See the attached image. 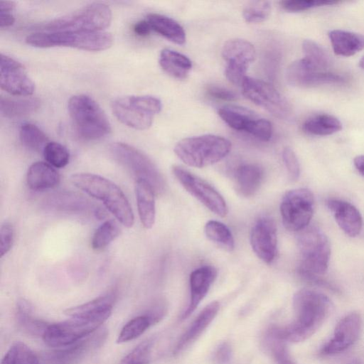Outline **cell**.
<instances>
[{
	"label": "cell",
	"instance_id": "cell-1",
	"mask_svg": "<svg viewBox=\"0 0 364 364\" xmlns=\"http://www.w3.org/2000/svg\"><path fill=\"white\" fill-rule=\"evenodd\" d=\"M295 320L284 326L270 328L268 336L289 342H301L314 334L328 317L332 304L319 291L302 289L293 297Z\"/></svg>",
	"mask_w": 364,
	"mask_h": 364
},
{
	"label": "cell",
	"instance_id": "cell-2",
	"mask_svg": "<svg viewBox=\"0 0 364 364\" xmlns=\"http://www.w3.org/2000/svg\"><path fill=\"white\" fill-rule=\"evenodd\" d=\"M70 181L77 188L102 201L124 226H133L134 216L132 207L122 191L112 181L93 173H79L72 175Z\"/></svg>",
	"mask_w": 364,
	"mask_h": 364
},
{
	"label": "cell",
	"instance_id": "cell-3",
	"mask_svg": "<svg viewBox=\"0 0 364 364\" xmlns=\"http://www.w3.org/2000/svg\"><path fill=\"white\" fill-rule=\"evenodd\" d=\"M68 109L74 128L82 139L97 140L111 132L107 115L91 97L82 94L73 95L68 101Z\"/></svg>",
	"mask_w": 364,
	"mask_h": 364
},
{
	"label": "cell",
	"instance_id": "cell-4",
	"mask_svg": "<svg viewBox=\"0 0 364 364\" xmlns=\"http://www.w3.org/2000/svg\"><path fill=\"white\" fill-rule=\"evenodd\" d=\"M230 141L220 136L204 134L179 141L174 147L176 156L189 166L203 168L224 159L230 151Z\"/></svg>",
	"mask_w": 364,
	"mask_h": 364
},
{
	"label": "cell",
	"instance_id": "cell-5",
	"mask_svg": "<svg viewBox=\"0 0 364 364\" xmlns=\"http://www.w3.org/2000/svg\"><path fill=\"white\" fill-rule=\"evenodd\" d=\"M112 311L107 310L90 315L70 316L68 320L49 324L42 338L50 347L70 346L97 331L109 318Z\"/></svg>",
	"mask_w": 364,
	"mask_h": 364
},
{
	"label": "cell",
	"instance_id": "cell-6",
	"mask_svg": "<svg viewBox=\"0 0 364 364\" xmlns=\"http://www.w3.org/2000/svg\"><path fill=\"white\" fill-rule=\"evenodd\" d=\"M112 10L104 3H92L70 14L55 18L41 26L36 29L44 32L102 31L112 21Z\"/></svg>",
	"mask_w": 364,
	"mask_h": 364
},
{
	"label": "cell",
	"instance_id": "cell-7",
	"mask_svg": "<svg viewBox=\"0 0 364 364\" xmlns=\"http://www.w3.org/2000/svg\"><path fill=\"white\" fill-rule=\"evenodd\" d=\"M26 42L37 48L63 46L89 51H100L111 47L113 37L111 33L104 31L38 32L28 36Z\"/></svg>",
	"mask_w": 364,
	"mask_h": 364
},
{
	"label": "cell",
	"instance_id": "cell-8",
	"mask_svg": "<svg viewBox=\"0 0 364 364\" xmlns=\"http://www.w3.org/2000/svg\"><path fill=\"white\" fill-rule=\"evenodd\" d=\"M297 242L301 254L299 275L323 274L328 269L331 256V245L325 233L316 226L308 225L299 232Z\"/></svg>",
	"mask_w": 364,
	"mask_h": 364
},
{
	"label": "cell",
	"instance_id": "cell-9",
	"mask_svg": "<svg viewBox=\"0 0 364 364\" xmlns=\"http://www.w3.org/2000/svg\"><path fill=\"white\" fill-rule=\"evenodd\" d=\"M114 159L129 171L136 180L148 183L155 194L166 190V182L154 162L144 153L127 144L117 142L110 146Z\"/></svg>",
	"mask_w": 364,
	"mask_h": 364
},
{
	"label": "cell",
	"instance_id": "cell-10",
	"mask_svg": "<svg viewBox=\"0 0 364 364\" xmlns=\"http://www.w3.org/2000/svg\"><path fill=\"white\" fill-rule=\"evenodd\" d=\"M112 109L122 124L144 130L151 126L154 116L160 112L161 102L151 95H130L113 101Z\"/></svg>",
	"mask_w": 364,
	"mask_h": 364
},
{
	"label": "cell",
	"instance_id": "cell-11",
	"mask_svg": "<svg viewBox=\"0 0 364 364\" xmlns=\"http://www.w3.org/2000/svg\"><path fill=\"white\" fill-rule=\"evenodd\" d=\"M314 198L312 192L304 188L287 191L280 205L282 223L286 229L299 232L306 228L313 216Z\"/></svg>",
	"mask_w": 364,
	"mask_h": 364
},
{
	"label": "cell",
	"instance_id": "cell-12",
	"mask_svg": "<svg viewBox=\"0 0 364 364\" xmlns=\"http://www.w3.org/2000/svg\"><path fill=\"white\" fill-rule=\"evenodd\" d=\"M172 172L181 186L210 211L220 217L228 214L225 199L210 184L178 166H173Z\"/></svg>",
	"mask_w": 364,
	"mask_h": 364
},
{
	"label": "cell",
	"instance_id": "cell-13",
	"mask_svg": "<svg viewBox=\"0 0 364 364\" xmlns=\"http://www.w3.org/2000/svg\"><path fill=\"white\" fill-rule=\"evenodd\" d=\"M243 95L274 116L287 118L290 114L287 101L269 82L246 76L242 82Z\"/></svg>",
	"mask_w": 364,
	"mask_h": 364
},
{
	"label": "cell",
	"instance_id": "cell-14",
	"mask_svg": "<svg viewBox=\"0 0 364 364\" xmlns=\"http://www.w3.org/2000/svg\"><path fill=\"white\" fill-rule=\"evenodd\" d=\"M222 56L227 63L225 74L234 85H241L250 64L256 57L253 45L247 41L235 38L225 42Z\"/></svg>",
	"mask_w": 364,
	"mask_h": 364
},
{
	"label": "cell",
	"instance_id": "cell-15",
	"mask_svg": "<svg viewBox=\"0 0 364 364\" xmlns=\"http://www.w3.org/2000/svg\"><path fill=\"white\" fill-rule=\"evenodd\" d=\"M286 78L290 85L298 87L345 82L342 76L320 69L306 58L295 60L289 65L286 72Z\"/></svg>",
	"mask_w": 364,
	"mask_h": 364
},
{
	"label": "cell",
	"instance_id": "cell-16",
	"mask_svg": "<svg viewBox=\"0 0 364 364\" xmlns=\"http://www.w3.org/2000/svg\"><path fill=\"white\" fill-rule=\"evenodd\" d=\"M363 326V317L359 313L346 315L338 322L332 338L321 347L319 355L328 356L346 350L356 343Z\"/></svg>",
	"mask_w": 364,
	"mask_h": 364
},
{
	"label": "cell",
	"instance_id": "cell-17",
	"mask_svg": "<svg viewBox=\"0 0 364 364\" xmlns=\"http://www.w3.org/2000/svg\"><path fill=\"white\" fill-rule=\"evenodd\" d=\"M0 85L2 90L15 96H30L35 90V84L23 65L2 53L0 60Z\"/></svg>",
	"mask_w": 364,
	"mask_h": 364
},
{
	"label": "cell",
	"instance_id": "cell-18",
	"mask_svg": "<svg viewBox=\"0 0 364 364\" xmlns=\"http://www.w3.org/2000/svg\"><path fill=\"white\" fill-rule=\"evenodd\" d=\"M250 244L255 255L264 262L269 264L275 258L277 250V226L272 218L262 217L253 225Z\"/></svg>",
	"mask_w": 364,
	"mask_h": 364
},
{
	"label": "cell",
	"instance_id": "cell-19",
	"mask_svg": "<svg viewBox=\"0 0 364 364\" xmlns=\"http://www.w3.org/2000/svg\"><path fill=\"white\" fill-rule=\"evenodd\" d=\"M99 330V329H98ZM97 330L87 337L64 348L49 352L46 355L51 364H75L91 351L102 346L107 338L105 329Z\"/></svg>",
	"mask_w": 364,
	"mask_h": 364
},
{
	"label": "cell",
	"instance_id": "cell-20",
	"mask_svg": "<svg viewBox=\"0 0 364 364\" xmlns=\"http://www.w3.org/2000/svg\"><path fill=\"white\" fill-rule=\"evenodd\" d=\"M217 277L216 269L210 265L193 270L190 275L191 299L182 319L189 316L206 296Z\"/></svg>",
	"mask_w": 364,
	"mask_h": 364
},
{
	"label": "cell",
	"instance_id": "cell-21",
	"mask_svg": "<svg viewBox=\"0 0 364 364\" xmlns=\"http://www.w3.org/2000/svg\"><path fill=\"white\" fill-rule=\"evenodd\" d=\"M327 206L338 225L349 237H356L363 228V219L359 210L351 203L338 199H331Z\"/></svg>",
	"mask_w": 364,
	"mask_h": 364
},
{
	"label": "cell",
	"instance_id": "cell-22",
	"mask_svg": "<svg viewBox=\"0 0 364 364\" xmlns=\"http://www.w3.org/2000/svg\"><path fill=\"white\" fill-rule=\"evenodd\" d=\"M263 178L264 171L259 165L255 164H241L234 171L235 189L242 197H251L258 191Z\"/></svg>",
	"mask_w": 364,
	"mask_h": 364
},
{
	"label": "cell",
	"instance_id": "cell-23",
	"mask_svg": "<svg viewBox=\"0 0 364 364\" xmlns=\"http://www.w3.org/2000/svg\"><path fill=\"white\" fill-rule=\"evenodd\" d=\"M219 307L217 301H213L203 309L181 336L173 350V354H178L202 333L217 315Z\"/></svg>",
	"mask_w": 364,
	"mask_h": 364
},
{
	"label": "cell",
	"instance_id": "cell-24",
	"mask_svg": "<svg viewBox=\"0 0 364 364\" xmlns=\"http://www.w3.org/2000/svg\"><path fill=\"white\" fill-rule=\"evenodd\" d=\"M28 187L33 191H43L57 186L60 175L47 162L37 161L30 166L26 174Z\"/></svg>",
	"mask_w": 364,
	"mask_h": 364
},
{
	"label": "cell",
	"instance_id": "cell-25",
	"mask_svg": "<svg viewBox=\"0 0 364 364\" xmlns=\"http://www.w3.org/2000/svg\"><path fill=\"white\" fill-rule=\"evenodd\" d=\"M135 193L140 220L145 228L150 229L156 218L155 193L151 186L142 180L136 181Z\"/></svg>",
	"mask_w": 364,
	"mask_h": 364
},
{
	"label": "cell",
	"instance_id": "cell-26",
	"mask_svg": "<svg viewBox=\"0 0 364 364\" xmlns=\"http://www.w3.org/2000/svg\"><path fill=\"white\" fill-rule=\"evenodd\" d=\"M328 37L335 54L348 57L364 48V35L335 29L329 31Z\"/></svg>",
	"mask_w": 364,
	"mask_h": 364
},
{
	"label": "cell",
	"instance_id": "cell-27",
	"mask_svg": "<svg viewBox=\"0 0 364 364\" xmlns=\"http://www.w3.org/2000/svg\"><path fill=\"white\" fill-rule=\"evenodd\" d=\"M218 114L233 129L243 131L249 134L256 120L259 117L249 109L235 105H228L220 108Z\"/></svg>",
	"mask_w": 364,
	"mask_h": 364
},
{
	"label": "cell",
	"instance_id": "cell-28",
	"mask_svg": "<svg viewBox=\"0 0 364 364\" xmlns=\"http://www.w3.org/2000/svg\"><path fill=\"white\" fill-rule=\"evenodd\" d=\"M146 20L152 30L171 42L183 45L186 42V33L175 20L159 14H149Z\"/></svg>",
	"mask_w": 364,
	"mask_h": 364
},
{
	"label": "cell",
	"instance_id": "cell-29",
	"mask_svg": "<svg viewBox=\"0 0 364 364\" xmlns=\"http://www.w3.org/2000/svg\"><path fill=\"white\" fill-rule=\"evenodd\" d=\"M159 62L166 73L176 79L186 78L192 68V63L188 57L168 48L161 51Z\"/></svg>",
	"mask_w": 364,
	"mask_h": 364
},
{
	"label": "cell",
	"instance_id": "cell-30",
	"mask_svg": "<svg viewBox=\"0 0 364 364\" xmlns=\"http://www.w3.org/2000/svg\"><path fill=\"white\" fill-rule=\"evenodd\" d=\"M16 318L19 326L31 336H43L49 324L33 316L31 304L24 299L16 303Z\"/></svg>",
	"mask_w": 364,
	"mask_h": 364
},
{
	"label": "cell",
	"instance_id": "cell-31",
	"mask_svg": "<svg viewBox=\"0 0 364 364\" xmlns=\"http://www.w3.org/2000/svg\"><path fill=\"white\" fill-rule=\"evenodd\" d=\"M40 107V100L36 98H11L1 97L0 112L7 118L19 117L35 112Z\"/></svg>",
	"mask_w": 364,
	"mask_h": 364
},
{
	"label": "cell",
	"instance_id": "cell-32",
	"mask_svg": "<svg viewBox=\"0 0 364 364\" xmlns=\"http://www.w3.org/2000/svg\"><path fill=\"white\" fill-rule=\"evenodd\" d=\"M305 132L316 136H327L342 129L341 121L328 114H320L306 119L303 124Z\"/></svg>",
	"mask_w": 364,
	"mask_h": 364
},
{
	"label": "cell",
	"instance_id": "cell-33",
	"mask_svg": "<svg viewBox=\"0 0 364 364\" xmlns=\"http://www.w3.org/2000/svg\"><path fill=\"white\" fill-rule=\"evenodd\" d=\"M116 298L115 291H109L88 302L68 309L65 313L70 316H76L112 310Z\"/></svg>",
	"mask_w": 364,
	"mask_h": 364
},
{
	"label": "cell",
	"instance_id": "cell-34",
	"mask_svg": "<svg viewBox=\"0 0 364 364\" xmlns=\"http://www.w3.org/2000/svg\"><path fill=\"white\" fill-rule=\"evenodd\" d=\"M206 237L227 251H232L235 247V241L230 229L223 223L209 220L204 227Z\"/></svg>",
	"mask_w": 364,
	"mask_h": 364
},
{
	"label": "cell",
	"instance_id": "cell-35",
	"mask_svg": "<svg viewBox=\"0 0 364 364\" xmlns=\"http://www.w3.org/2000/svg\"><path fill=\"white\" fill-rule=\"evenodd\" d=\"M19 138L22 144L33 151H43L49 142L46 134L31 123H25L21 126Z\"/></svg>",
	"mask_w": 364,
	"mask_h": 364
},
{
	"label": "cell",
	"instance_id": "cell-36",
	"mask_svg": "<svg viewBox=\"0 0 364 364\" xmlns=\"http://www.w3.org/2000/svg\"><path fill=\"white\" fill-rule=\"evenodd\" d=\"M1 364H40L38 355L25 343L11 345L3 357Z\"/></svg>",
	"mask_w": 364,
	"mask_h": 364
},
{
	"label": "cell",
	"instance_id": "cell-37",
	"mask_svg": "<svg viewBox=\"0 0 364 364\" xmlns=\"http://www.w3.org/2000/svg\"><path fill=\"white\" fill-rule=\"evenodd\" d=\"M119 230L115 220H106L95 230L91 241L92 247L96 250L104 249L119 235Z\"/></svg>",
	"mask_w": 364,
	"mask_h": 364
},
{
	"label": "cell",
	"instance_id": "cell-38",
	"mask_svg": "<svg viewBox=\"0 0 364 364\" xmlns=\"http://www.w3.org/2000/svg\"><path fill=\"white\" fill-rule=\"evenodd\" d=\"M151 326L144 314L136 316L129 321L122 328L117 339L118 343L134 340L143 334Z\"/></svg>",
	"mask_w": 364,
	"mask_h": 364
},
{
	"label": "cell",
	"instance_id": "cell-39",
	"mask_svg": "<svg viewBox=\"0 0 364 364\" xmlns=\"http://www.w3.org/2000/svg\"><path fill=\"white\" fill-rule=\"evenodd\" d=\"M43 156L48 164L54 168H63L70 160V153L63 144L49 141L43 151Z\"/></svg>",
	"mask_w": 364,
	"mask_h": 364
},
{
	"label": "cell",
	"instance_id": "cell-40",
	"mask_svg": "<svg viewBox=\"0 0 364 364\" xmlns=\"http://www.w3.org/2000/svg\"><path fill=\"white\" fill-rule=\"evenodd\" d=\"M304 58L322 70H326L331 63L327 52L314 41L306 39L302 43Z\"/></svg>",
	"mask_w": 364,
	"mask_h": 364
},
{
	"label": "cell",
	"instance_id": "cell-41",
	"mask_svg": "<svg viewBox=\"0 0 364 364\" xmlns=\"http://www.w3.org/2000/svg\"><path fill=\"white\" fill-rule=\"evenodd\" d=\"M271 11V3L256 1L249 3L243 9L242 16L248 23H259L267 18Z\"/></svg>",
	"mask_w": 364,
	"mask_h": 364
},
{
	"label": "cell",
	"instance_id": "cell-42",
	"mask_svg": "<svg viewBox=\"0 0 364 364\" xmlns=\"http://www.w3.org/2000/svg\"><path fill=\"white\" fill-rule=\"evenodd\" d=\"M154 341L148 339L137 345L124 356L119 364H148L151 358Z\"/></svg>",
	"mask_w": 364,
	"mask_h": 364
},
{
	"label": "cell",
	"instance_id": "cell-43",
	"mask_svg": "<svg viewBox=\"0 0 364 364\" xmlns=\"http://www.w3.org/2000/svg\"><path fill=\"white\" fill-rule=\"evenodd\" d=\"M338 2L330 0H289L282 1L281 5L286 11L298 12L321 6L333 5Z\"/></svg>",
	"mask_w": 364,
	"mask_h": 364
},
{
	"label": "cell",
	"instance_id": "cell-44",
	"mask_svg": "<svg viewBox=\"0 0 364 364\" xmlns=\"http://www.w3.org/2000/svg\"><path fill=\"white\" fill-rule=\"evenodd\" d=\"M268 337L271 352L277 364H296L290 356L284 341Z\"/></svg>",
	"mask_w": 364,
	"mask_h": 364
},
{
	"label": "cell",
	"instance_id": "cell-45",
	"mask_svg": "<svg viewBox=\"0 0 364 364\" xmlns=\"http://www.w3.org/2000/svg\"><path fill=\"white\" fill-rule=\"evenodd\" d=\"M282 159L289 178L293 181L297 180L300 175V166L294 151L289 147L284 148Z\"/></svg>",
	"mask_w": 364,
	"mask_h": 364
},
{
	"label": "cell",
	"instance_id": "cell-46",
	"mask_svg": "<svg viewBox=\"0 0 364 364\" xmlns=\"http://www.w3.org/2000/svg\"><path fill=\"white\" fill-rule=\"evenodd\" d=\"M77 196L59 195L54 196L52 200L49 201L53 204L55 208L60 209H75L81 208L84 206L85 200H82Z\"/></svg>",
	"mask_w": 364,
	"mask_h": 364
},
{
	"label": "cell",
	"instance_id": "cell-47",
	"mask_svg": "<svg viewBox=\"0 0 364 364\" xmlns=\"http://www.w3.org/2000/svg\"><path fill=\"white\" fill-rule=\"evenodd\" d=\"M0 236V257H3L9 252L14 240V229L10 223L6 222L1 225Z\"/></svg>",
	"mask_w": 364,
	"mask_h": 364
},
{
	"label": "cell",
	"instance_id": "cell-48",
	"mask_svg": "<svg viewBox=\"0 0 364 364\" xmlns=\"http://www.w3.org/2000/svg\"><path fill=\"white\" fill-rule=\"evenodd\" d=\"M207 92L211 97L225 101H233L237 97L232 90L217 85L209 86Z\"/></svg>",
	"mask_w": 364,
	"mask_h": 364
},
{
	"label": "cell",
	"instance_id": "cell-49",
	"mask_svg": "<svg viewBox=\"0 0 364 364\" xmlns=\"http://www.w3.org/2000/svg\"><path fill=\"white\" fill-rule=\"evenodd\" d=\"M166 314V306L163 302H156L144 314L149 319L151 324L158 323Z\"/></svg>",
	"mask_w": 364,
	"mask_h": 364
},
{
	"label": "cell",
	"instance_id": "cell-50",
	"mask_svg": "<svg viewBox=\"0 0 364 364\" xmlns=\"http://www.w3.org/2000/svg\"><path fill=\"white\" fill-rule=\"evenodd\" d=\"M215 360L218 364H230L232 358V349L228 343H222L215 353Z\"/></svg>",
	"mask_w": 364,
	"mask_h": 364
},
{
	"label": "cell",
	"instance_id": "cell-51",
	"mask_svg": "<svg viewBox=\"0 0 364 364\" xmlns=\"http://www.w3.org/2000/svg\"><path fill=\"white\" fill-rule=\"evenodd\" d=\"M134 32L139 36L149 35L152 30L147 20H143L136 23L133 27Z\"/></svg>",
	"mask_w": 364,
	"mask_h": 364
},
{
	"label": "cell",
	"instance_id": "cell-52",
	"mask_svg": "<svg viewBox=\"0 0 364 364\" xmlns=\"http://www.w3.org/2000/svg\"><path fill=\"white\" fill-rule=\"evenodd\" d=\"M15 18L11 11H0V28H7L14 24Z\"/></svg>",
	"mask_w": 364,
	"mask_h": 364
},
{
	"label": "cell",
	"instance_id": "cell-53",
	"mask_svg": "<svg viewBox=\"0 0 364 364\" xmlns=\"http://www.w3.org/2000/svg\"><path fill=\"white\" fill-rule=\"evenodd\" d=\"M356 169L364 176V155L356 156L353 160Z\"/></svg>",
	"mask_w": 364,
	"mask_h": 364
},
{
	"label": "cell",
	"instance_id": "cell-54",
	"mask_svg": "<svg viewBox=\"0 0 364 364\" xmlns=\"http://www.w3.org/2000/svg\"><path fill=\"white\" fill-rule=\"evenodd\" d=\"M16 7V4L12 1H0V11H11L12 12Z\"/></svg>",
	"mask_w": 364,
	"mask_h": 364
},
{
	"label": "cell",
	"instance_id": "cell-55",
	"mask_svg": "<svg viewBox=\"0 0 364 364\" xmlns=\"http://www.w3.org/2000/svg\"><path fill=\"white\" fill-rule=\"evenodd\" d=\"M359 66L362 69H364V55L362 57V58L360 59V60L359 62Z\"/></svg>",
	"mask_w": 364,
	"mask_h": 364
}]
</instances>
